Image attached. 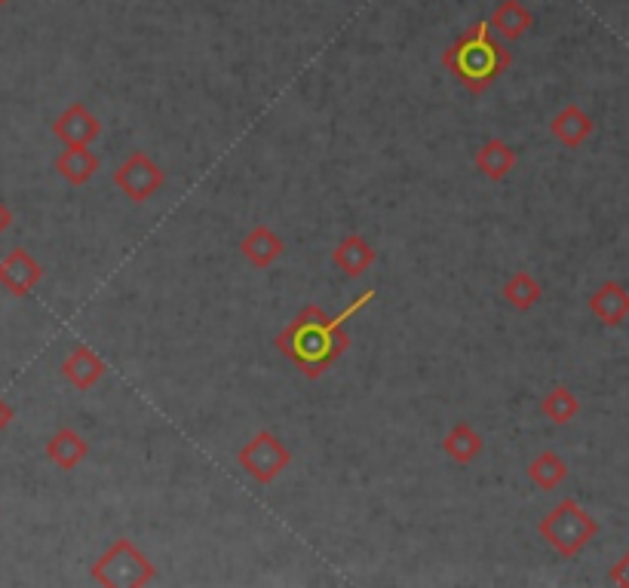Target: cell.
<instances>
[{
  "label": "cell",
  "mask_w": 629,
  "mask_h": 588,
  "mask_svg": "<svg viewBox=\"0 0 629 588\" xmlns=\"http://www.w3.org/2000/svg\"><path fill=\"white\" fill-rule=\"evenodd\" d=\"M374 288H369L366 295H359L357 301L350 303L338 316H329L323 306L307 303L305 310L276 335L273 347L289 359L298 371H305V377L317 380L323 377L325 371L338 362L341 355L350 350V337L344 331V322L350 316H357L362 306H369L374 301Z\"/></svg>",
  "instance_id": "cell-1"
},
{
  "label": "cell",
  "mask_w": 629,
  "mask_h": 588,
  "mask_svg": "<svg viewBox=\"0 0 629 588\" xmlns=\"http://www.w3.org/2000/svg\"><path fill=\"white\" fill-rule=\"evenodd\" d=\"M513 52L492 34V22L479 18L443 52V67L467 92H489L497 77L510 67Z\"/></svg>",
  "instance_id": "cell-2"
},
{
  "label": "cell",
  "mask_w": 629,
  "mask_h": 588,
  "mask_svg": "<svg viewBox=\"0 0 629 588\" xmlns=\"http://www.w3.org/2000/svg\"><path fill=\"white\" fill-rule=\"evenodd\" d=\"M544 542L562 558H578L595 537H599V522L575 500L565 497L562 503H556L546 512L541 524H538Z\"/></svg>",
  "instance_id": "cell-3"
},
{
  "label": "cell",
  "mask_w": 629,
  "mask_h": 588,
  "mask_svg": "<svg viewBox=\"0 0 629 588\" xmlns=\"http://www.w3.org/2000/svg\"><path fill=\"white\" fill-rule=\"evenodd\" d=\"M92 579L108 588H145L157 579V567L133 539L123 537L92 564Z\"/></svg>",
  "instance_id": "cell-4"
},
{
  "label": "cell",
  "mask_w": 629,
  "mask_h": 588,
  "mask_svg": "<svg viewBox=\"0 0 629 588\" xmlns=\"http://www.w3.org/2000/svg\"><path fill=\"white\" fill-rule=\"evenodd\" d=\"M239 466L249 472V478H256L258 485H273L283 472L292 466V451L273 436L271 429H261L243 445L237 454Z\"/></svg>",
  "instance_id": "cell-5"
},
{
  "label": "cell",
  "mask_w": 629,
  "mask_h": 588,
  "mask_svg": "<svg viewBox=\"0 0 629 588\" xmlns=\"http://www.w3.org/2000/svg\"><path fill=\"white\" fill-rule=\"evenodd\" d=\"M114 185L126 200L148 202L160 187L166 185V172L157 166L145 151H133L114 172Z\"/></svg>",
  "instance_id": "cell-6"
},
{
  "label": "cell",
  "mask_w": 629,
  "mask_h": 588,
  "mask_svg": "<svg viewBox=\"0 0 629 588\" xmlns=\"http://www.w3.org/2000/svg\"><path fill=\"white\" fill-rule=\"evenodd\" d=\"M239 254L252 264L256 270L273 267L283 254H286V242L268 224H256L249 234L239 239Z\"/></svg>",
  "instance_id": "cell-7"
},
{
  "label": "cell",
  "mask_w": 629,
  "mask_h": 588,
  "mask_svg": "<svg viewBox=\"0 0 629 588\" xmlns=\"http://www.w3.org/2000/svg\"><path fill=\"white\" fill-rule=\"evenodd\" d=\"M595 123L593 117L580 108V104H565L556 117L550 120V135L559 141L562 148H568V151H578L587 145V138L593 135Z\"/></svg>",
  "instance_id": "cell-8"
},
{
  "label": "cell",
  "mask_w": 629,
  "mask_h": 588,
  "mask_svg": "<svg viewBox=\"0 0 629 588\" xmlns=\"http://www.w3.org/2000/svg\"><path fill=\"white\" fill-rule=\"evenodd\" d=\"M378 261V252L374 246L366 239V236L350 234L341 239L338 246L332 249V264L335 270H341L347 279H359L362 273H369Z\"/></svg>",
  "instance_id": "cell-9"
},
{
  "label": "cell",
  "mask_w": 629,
  "mask_h": 588,
  "mask_svg": "<svg viewBox=\"0 0 629 588\" xmlns=\"http://www.w3.org/2000/svg\"><path fill=\"white\" fill-rule=\"evenodd\" d=\"M590 313H593L602 325H608V328L624 325V322L629 320V291L620 286V283H614V279L602 283V286L590 295Z\"/></svg>",
  "instance_id": "cell-10"
},
{
  "label": "cell",
  "mask_w": 629,
  "mask_h": 588,
  "mask_svg": "<svg viewBox=\"0 0 629 588\" xmlns=\"http://www.w3.org/2000/svg\"><path fill=\"white\" fill-rule=\"evenodd\" d=\"M52 133L59 135L69 148L71 145H89V141H96L102 135V123L77 101V104H71L69 111L52 123Z\"/></svg>",
  "instance_id": "cell-11"
},
{
  "label": "cell",
  "mask_w": 629,
  "mask_h": 588,
  "mask_svg": "<svg viewBox=\"0 0 629 588\" xmlns=\"http://www.w3.org/2000/svg\"><path fill=\"white\" fill-rule=\"evenodd\" d=\"M492 32L501 37V40H522L531 28H534V13L528 10L522 0H501L497 7H494L492 13Z\"/></svg>",
  "instance_id": "cell-12"
},
{
  "label": "cell",
  "mask_w": 629,
  "mask_h": 588,
  "mask_svg": "<svg viewBox=\"0 0 629 588\" xmlns=\"http://www.w3.org/2000/svg\"><path fill=\"white\" fill-rule=\"evenodd\" d=\"M516 163H519V157H516V151H513L504 138H489L477 151V157H473L477 172L485 175L489 182H504L513 168H516Z\"/></svg>",
  "instance_id": "cell-13"
},
{
  "label": "cell",
  "mask_w": 629,
  "mask_h": 588,
  "mask_svg": "<svg viewBox=\"0 0 629 588\" xmlns=\"http://www.w3.org/2000/svg\"><path fill=\"white\" fill-rule=\"evenodd\" d=\"M482 448H485V438L479 436L477 426L467 421L455 423V426L448 429V436L443 438V454L448 456L452 463H458V466H470L473 460H479Z\"/></svg>",
  "instance_id": "cell-14"
},
{
  "label": "cell",
  "mask_w": 629,
  "mask_h": 588,
  "mask_svg": "<svg viewBox=\"0 0 629 588\" xmlns=\"http://www.w3.org/2000/svg\"><path fill=\"white\" fill-rule=\"evenodd\" d=\"M62 374H65L77 389H92L102 380L104 374H108V365H104L102 355H96L89 347H77V350L65 359Z\"/></svg>",
  "instance_id": "cell-15"
},
{
  "label": "cell",
  "mask_w": 629,
  "mask_h": 588,
  "mask_svg": "<svg viewBox=\"0 0 629 588\" xmlns=\"http://www.w3.org/2000/svg\"><path fill=\"white\" fill-rule=\"evenodd\" d=\"M55 168H59V175H62L69 185L81 187L99 172V157L89 151V145H71L69 151L59 153Z\"/></svg>",
  "instance_id": "cell-16"
},
{
  "label": "cell",
  "mask_w": 629,
  "mask_h": 588,
  "mask_svg": "<svg viewBox=\"0 0 629 588\" xmlns=\"http://www.w3.org/2000/svg\"><path fill=\"white\" fill-rule=\"evenodd\" d=\"M504 301L507 306H513L516 313H528V310H534L538 301L544 298V288L541 283L528 273V270H519V273H513L510 279L504 283Z\"/></svg>",
  "instance_id": "cell-17"
},
{
  "label": "cell",
  "mask_w": 629,
  "mask_h": 588,
  "mask_svg": "<svg viewBox=\"0 0 629 588\" xmlns=\"http://www.w3.org/2000/svg\"><path fill=\"white\" fill-rule=\"evenodd\" d=\"M86 454H89V445H86V438L81 436V433H74V429H59V433L52 436L50 445H47V456H50L59 470H74L77 463H84Z\"/></svg>",
  "instance_id": "cell-18"
},
{
  "label": "cell",
  "mask_w": 629,
  "mask_h": 588,
  "mask_svg": "<svg viewBox=\"0 0 629 588\" xmlns=\"http://www.w3.org/2000/svg\"><path fill=\"white\" fill-rule=\"evenodd\" d=\"M568 478V463L556 451H541L528 463V481L541 490L562 488V481Z\"/></svg>",
  "instance_id": "cell-19"
},
{
  "label": "cell",
  "mask_w": 629,
  "mask_h": 588,
  "mask_svg": "<svg viewBox=\"0 0 629 588\" xmlns=\"http://www.w3.org/2000/svg\"><path fill=\"white\" fill-rule=\"evenodd\" d=\"M541 414H544L550 423L565 426V423H571L580 414V399L571 389L565 387V384H559V387H553L544 399H541Z\"/></svg>",
  "instance_id": "cell-20"
},
{
  "label": "cell",
  "mask_w": 629,
  "mask_h": 588,
  "mask_svg": "<svg viewBox=\"0 0 629 588\" xmlns=\"http://www.w3.org/2000/svg\"><path fill=\"white\" fill-rule=\"evenodd\" d=\"M0 279L13 288L16 295H25V291H32L37 279H40V267L32 261L28 252H16L0 267Z\"/></svg>",
  "instance_id": "cell-21"
},
{
  "label": "cell",
  "mask_w": 629,
  "mask_h": 588,
  "mask_svg": "<svg viewBox=\"0 0 629 588\" xmlns=\"http://www.w3.org/2000/svg\"><path fill=\"white\" fill-rule=\"evenodd\" d=\"M608 583H612V586L629 588V552L608 571Z\"/></svg>",
  "instance_id": "cell-22"
},
{
  "label": "cell",
  "mask_w": 629,
  "mask_h": 588,
  "mask_svg": "<svg viewBox=\"0 0 629 588\" xmlns=\"http://www.w3.org/2000/svg\"><path fill=\"white\" fill-rule=\"evenodd\" d=\"M3 3H7V0H0V7H3Z\"/></svg>",
  "instance_id": "cell-23"
}]
</instances>
